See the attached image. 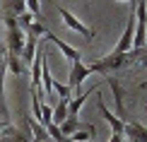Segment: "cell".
<instances>
[{
    "label": "cell",
    "mask_w": 147,
    "mask_h": 142,
    "mask_svg": "<svg viewBox=\"0 0 147 142\" xmlns=\"http://www.w3.org/2000/svg\"><path fill=\"white\" fill-rule=\"evenodd\" d=\"M3 27H5V46H7V53L12 55H22V48H24V29L17 24V17L12 15H5L3 17Z\"/></svg>",
    "instance_id": "6da1fadb"
},
{
    "label": "cell",
    "mask_w": 147,
    "mask_h": 142,
    "mask_svg": "<svg viewBox=\"0 0 147 142\" xmlns=\"http://www.w3.org/2000/svg\"><path fill=\"white\" fill-rule=\"evenodd\" d=\"M133 65L130 60V53H109L106 58L96 60V63H92V72H101V75H116V72H121L123 67Z\"/></svg>",
    "instance_id": "7a4b0ae2"
},
{
    "label": "cell",
    "mask_w": 147,
    "mask_h": 142,
    "mask_svg": "<svg viewBox=\"0 0 147 142\" xmlns=\"http://www.w3.org/2000/svg\"><path fill=\"white\" fill-rule=\"evenodd\" d=\"M58 15H60V20H63V24H65V27H70L75 34L84 36L87 41H92V39L96 36V32H94V29H92V27H87V24H82V22H80V20H77L75 15H72L70 10H65V7H58Z\"/></svg>",
    "instance_id": "3957f363"
},
{
    "label": "cell",
    "mask_w": 147,
    "mask_h": 142,
    "mask_svg": "<svg viewBox=\"0 0 147 142\" xmlns=\"http://www.w3.org/2000/svg\"><path fill=\"white\" fill-rule=\"evenodd\" d=\"M92 75V67L84 65L82 60H77V63H72L70 67V79H68V87L72 89V94H80V89H82V79H87Z\"/></svg>",
    "instance_id": "277c9868"
},
{
    "label": "cell",
    "mask_w": 147,
    "mask_h": 142,
    "mask_svg": "<svg viewBox=\"0 0 147 142\" xmlns=\"http://www.w3.org/2000/svg\"><path fill=\"white\" fill-rule=\"evenodd\" d=\"M106 82H109V87H111V92H113V99H116V111H113V113L118 116L121 120H125V104H123V87H121L118 77H116V75H106Z\"/></svg>",
    "instance_id": "5b68a950"
},
{
    "label": "cell",
    "mask_w": 147,
    "mask_h": 142,
    "mask_svg": "<svg viewBox=\"0 0 147 142\" xmlns=\"http://www.w3.org/2000/svg\"><path fill=\"white\" fill-rule=\"evenodd\" d=\"M44 39H48V41H51V44H53V46H58V51H60V53H63V55H65V58H68V60H70V63H77V60H82V53H80V51H77V48H72L70 44H65V41H63V39H58V36H56V34H51V32H46V34H44Z\"/></svg>",
    "instance_id": "8992f818"
},
{
    "label": "cell",
    "mask_w": 147,
    "mask_h": 142,
    "mask_svg": "<svg viewBox=\"0 0 147 142\" xmlns=\"http://www.w3.org/2000/svg\"><path fill=\"white\" fill-rule=\"evenodd\" d=\"M96 111H99L104 118H106V123L111 125V130H113L116 135H123V130H125V120H121L118 116L113 113V111H109V108H106V104H104L101 99H96Z\"/></svg>",
    "instance_id": "52a82bcc"
},
{
    "label": "cell",
    "mask_w": 147,
    "mask_h": 142,
    "mask_svg": "<svg viewBox=\"0 0 147 142\" xmlns=\"http://www.w3.org/2000/svg\"><path fill=\"white\" fill-rule=\"evenodd\" d=\"M123 135H128V140L133 142H147V125H142L138 120H125Z\"/></svg>",
    "instance_id": "ba28073f"
},
{
    "label": "cell",
    "mask_w": 147,
    "mask_h": 142,
    "mask_svg": "<svg viewBox=\"0 0 147 142\" xmlns=\"http://www.w3.org/2000/svg\"><path fill=\"white\" fill-rule=\"evenodd\" d=\"M36 48H39V41H36V36L27 34V41H24V48H22V63L24 65H32L34 58H36Z\"/></svg>",
    "instance_id": "9c48e42d"
},
{
    "label": "cell",
    "mask_w": 147,
    "mask_h": 142,
    "mask_svg": "<svg viewBox=\"0 0 147 142\" xmlns=\"http://www.w3.org/2000/svg\"><path fill=\"white\" fill-rule=\"evenodd\" d=\"M60 133H63V137H70L72 133H77V130H82V123H80L77 116H68L63 123H60Z\"/></svg>",
    "instance_id": "30bf717a"
},
{
    "label": "cell",
    "mask_w": 147,
    "mask_h": 142,
    "mask_svg": "<svg viewBox=\"0 0 147 142\" xmlns=\"http://www.w3.org/2000/svg\"><path fill=\"white\" fill-rule=\"evenodd\" d=\"M92 92H94V89H89V92H80L77 96H72V99H70V101H68V116H77V111L84 106V101L89 99Z\"/></svg>",
    "instance_id": "8fae6325"
},
{
    "label": "cell",
    "mask_w": 147,
    "mask_h": 142,
    "mask_svg": "<svg viewBox=\"0 0 147 142\" xmlns=\"http://www.w3.org/2000/svg\"><path fill=\"white\" fill-rule=\"evenodd\" d=\"M24 120L29 123V130H32L34 140H39V142H48V133H46V128L41 125L39 120H34V118H27V116H24Z\"/></svg>",
    "instance_id": "7c38bea8"
},
{
    "label": "cell",
    "mask_w": 147,
    "mask_h": 142,
    "mask_svg": "<svg viewBox=\"0 0 147 142\" xmlns=\"http://www.w3.org/2000/svg\"><path fill=\"white\" fill-rule=\"evenodd\" d=\"M5 15H12V17H20L24 10H27V0H5Z\"/></svg>",
    "instance_id": "4fadbf2b"
},
{
    "label": "cell",
    "mask_w": 147,
    "mask_h": 142,
    "mask_svg": "<svg viewBox=\"0 0 147 142\" xmlns=\"http://www.w3.org/2000/svg\"><path fill=\"white\" fill-rule=\"evenodd\" d=\"M92 137H96V130H94V125H87V128H84V133L82 130L72 133L70 137H65V142H87Z\"/></svg>",
    "instance_id": "5bb4252c"
},
{
    "label": "cell",
    "mask_w": 147,
    "mask_h": 142,
    "mask_svg": "<svg viewBox=\"0 0 147 142\" xmlns=\"http://www.w3.org/2000/svg\"><path fill=\"white\" fill-rule=\"evenodd\" d=\"M5 63H7V70L12 72V75H17V77H20L22 72H24V63H22V58H20V55H12V53H7Z\"/></svg>",
    "instance_id": "9a60e30c"
},
{
    "label": "cell",
    "mask_w": 147,
    "mask_h": 142,
    "mask_svg": "<svg viewBox=\"0 0 147 142\" xmlns=\"http://www.w3.org/2000/svg\"><path fill=\"white\" fill-rule=\"evenodd\" d=\"M68 101H70V99H60V101H58V106L53 108V123L60 125V123L68 118Z\"/></svg>",
    "instance_id": "2e32d148"
},
{
    "label": "cell",
    "mask_w": 147,
    "mask_h": 142,
    "mask_svg": "<svg viewBox=\"0 0 147 142\" xmlns=\"http://www.w3.org/2000/svg\"><path fill=\"white\" fill-rule=\"evenodd\" d=\"M46 32H48V29H46L41 22H32V24L27 27V34H32V36H41V34H46Z\"/></svg>",
    "instance_id": "e0dca14e"
},
{
    "label": "cell",
    "mask_w": 147,
    "mask_h": 142,
    "mask_svg": "<svg viewBox=\"0 0 147 142\" xmlns=\"http://www.w3.org/2000/svg\"><path fill=\"white\" fill-rule=\"evenodd\" d=\"M32 22H34V15H32V12H22V15L17 17V24H20L24 32H27V27H29Z\"/></svg>",
    "instance_id": "ac0fdd59"
},
{
    "label": "cell",
    "mask_w": 147,
    "mask_h": 142,
    "mask_svg": "<svg viewBox=\"0 0 147 142\" xmlns=\"http://www.w3.org/2000/svg\"><path fill=\"white\" fill-rule=\"evenodd\" d=\"M27 7L32 10L34 17H41V0H27Z\"/></svg>",
    "instance_id": "d6986e66"
},
{
    "label": "cell",
    "mask_w": 147,
    "mask_h": 142,
    "mask_svg": "<svg viewBox=\"0 0 147 142\" xmlns=\"http://www.w3.org/2000/svg\"><path fill=\"white\" fill-rule=\"evenodd\" d=\"M138 87H140V89H147V82H140V84H138Z\"/></svg>",
    "instance_id": "ffe728a7"
},
{
    "label": "cell",
    "mask_w": 147,
    "mask_h": 142,
    "mask_svg": "<svg viewBox=\"0 0 147 142\" xmlns=\"http://www.w3.org/2000/svg\"><path fill=\"white\" fill-rule=\"evenodd\" d=\"M5 125H7V120H3V118H0V128H5Z\"/></svg>",
    "instance_id": "44dd1931"
},
{
    "label": "cell",
    "mask_w": 147,
    "mask_h": 142,
    "mask_svg": "<svg viewBox=\"0 0 147 142\" xmlns=\"http://www.w3.org/2000/svg\"><path fill=\"white\" fill-rule=\"evenodd\" d=\"M0 142H7V137H5V135H0Z\"/></svg>",
    "instance_id": "7402d4cb"
},
{
    "label": "cell",
    "mask_w": 147,
    "mask_h": 142,
    "mask_svg": "<svg viewBox=\"0 0 147 142\" xmlns=\"http://www.w3.org/2000/svg\"><path fill=\"white\" fill-rule=\"evenodd\" d=\"M32 142H39V140H32Z\"/></svg>",
    "instance_id": "603a6c76"
},
{
    "label": "cell",
    "mask_w": 147,
    "mask_h": 142,
    "mask_svg": "<svg viewBox=\"0 0 147 142\" xmlns=\"http://www.w3.org/2000/svg\"><path fill=\"white\" fill-rule=\"evenodd\" d=\"M128 142H133V140H128Z\"/></svg>",
    "instance_id": "cb8c5ba5"
},
{
    "label": "cell",
    "mask_w": 147,
    "mask_h": 142,
    "mask_svg": "<svg viewBox=\"0 0 147 142\" xmlns=\"http://www.w3.org/2000/svg\"><path fill=\"white\" fill-rule=\"evenodd\" d=\"M118 3H121V0H118Z\"/></svg>",
    "instance_id": "d4e9b609"
}]
</instances>
